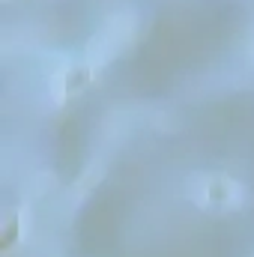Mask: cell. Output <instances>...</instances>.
<instances>
[{"instance_id":"cell-1","label":"cell","mask_w":254,"mask_h":257,"mask_svg":"<svg viewBox=\"0 0 254 257\" xmlns=\"http://www.w3.org/2000/svg\"><path fill=\"white\" fill-rule=\"evenodd\" d=\"M15 233H18V227H15V221H9V227H6V233H3V239H0V248H9L12 239H15Z\"/></svg>"}]
</instances>
